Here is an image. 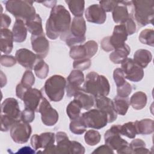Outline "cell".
<instances>
[{
	"label": "cell",
	"mask_w": 154,
	"mask_h": 154,
	"mask_svg": "<svg viewBox=\"0 0 154 154\" xmlns=\"http://www.w3.org/2000/svg\"><path fill=\"white\" fill-rule=\"evenodd\" d=\"M84 75L82 71L73 70L67 78L66 90L67 96L72 97L81 88L80 87L84 82Z\"/></svg>",
	"instance_id": "cell-13"
},
{
	"label": "cell",
	"mask_w": 154,
	"mask_h": 154,
	"mask_svg": "<svg viewBox=\"0 0 154 154\" xmlns=\"http://www.w3.org/2000/svg\"><path fill=\"white\" fill-rule=\"evenodd\" d=\"M135 125L137 134L149 135L153 132V120L150 119H144L140 121L136 120Z\"/></svg>",
	"instance_id": "cell-29"
},
{
	"label": "cell",
	"mask_w": 154,
	"mask_h": 154,
	"mask_svg": "<svg viewBox=\"0 0 154 154\" xmlns=\"http://www.w3.org/2000/svg\"><path fill=\"white\" fill-rule=\"evenodd\" d=\"M120 129V125H114L105 132V144L113 150H116L117 153H132L129 143L121 137Z\"/></svg>",
	"instance_id": "cell-6"
},
{
	"label": "cell",
	"mask_w": 154,
	"mask_h": 154,
	"mask_svg": "<svg viewBox=\"0 0 154 154\" xmlns=\"http://www.w3.org/2000/svg\"><path fill=\"white\" fill-rule=\"evenodd\" d=\"M130 47L126 43L122 47L115 49L109 54V60L114 64H121L130 54Z\"/></svg>",
	"instance_id": "cell-26"
},
{
	"label": "cell",
	"mask_w": 154,
	"mask_h": 154,
	"mask_svg": "<svg viewBox=\"0 0 154 154\" xmlns=\"http://www.w3.org/2000/svg\"><path fill=\"white\" fill-rule=\"evenodd\" d=\"M82 106L76 99L71 101L66 107V113L70 120H74L81 116Z\"/></svg>",
	"instance_id": "cell-33"
},
{
	"label": "cell",
	"mask_w": 154,
	"mask_h": 154,
	"mask_svg": "<svg viewBox=\"0 0 154 154\" xmlns=\"http://www.w3.org/2000/svg\"><path fill=\"white\" fill-rule=\"evenodd\" d=\"M32 132V128L28 123L21 120L17 121L10 129V136L13 140L19 144L26 143Z\"/></svg>",
	"instance_id": "cell-10"
},
{
	"label": "cell",
	"mask_w": 154,
	"mask_h": 154,
	"mask_svg": "<svg viewBox=\"0 0 154 154\" xmlns=\"http://www.w3.org/2000/svg\"><path fill=\"white\" fill-rule=\"evenodd\" d=\"M147 96L143 91H137L132 94L130 99L129 104L132 107L137 110L144 108L147 104Z\"/></svg>",
	"instance_id": "cell-30"
},
{
	"label": "cell",
	"mask_w": 154,
	"mask_h": 154,
	"mask_svg": "<svg viewBox=\"0 0 154 154\" xmlns=\"http://www.w3.org/2000/svg\"><path fill=\"white\" fill-rule=\"evenodd\" d=\"M85 17L89 22L103 24L106 20V14L99 4H93L85 10Z\"/></svg>",
	"instance_id": "cell-19"
},
{
	"label": "cell",
	"mask_w": 154,
	"mask_h": 154,
	"mask_svg": "<svg viewBox=\"0 0 154 154\" xmlns=\"http://www.w3.org/2000/svg\"><path fill=\"white\" fill-rule=\"evenodd\" d=\"M15 58L17 63L26 69L32 70L39 59L37 55L26 48H21L16 52Z\"/></svg>",
	"instance_id": "cell-15"
},
{
	"label": "cell",
	"mask_w": 154,
	"mask_h": 154,
	"mask_svg": "<svg viewBox=\"0 0 154 154\" xmlns=\"http://www.w3.org/2000/svg\"><path fill=\"white\" fill-rule=\"evenodd\" d=\"M82 89L95 97L100 96H107L110 91V85L105 76L91 72L86 75Z\"/></svg>",
	"instance_id": "cell-3"
},
{
	"label": "cell",
	"mask_w": 154,
	"mask_h": 154,
	"mask_svg": "<svg viewBox=\"0 0 154 154\" xmlns=\"http://www.w3.org/2000/svg\"><path fill=\"white\" fill-rule=\"evenodd\" d=\"M87 26L85 20L82 16L75 17L71 22L69 29L60 35L61 40L72 47L76 44L82 43L85 40Z\"/></svg>",
	"instance_id": "cell-4"
},
{
	"label": "cell",
	"mask_w": 154,
	"mask_h": 154,
	"mask_svg": "<svg viewBox=\"0 0 154 154\" xmlns=\"http://www.w3.org/2000/svg\"><path fill=\"white\" fill-rule=\"evenodd\" d=\"M34 2L21 0H10L4 2L6 10L13 14L16 19L23 20L25 23L34 19L36 15Z\"/></svg>",
	"instance_id": "cell-5"
},
{
	"label": "cell",
	"mask_w": 154,
	"mask_h": 154,
	"mask_svg": "<svg viewBox=\"0 0 154 154\" xmlns=\"http://www.w3.org/2000/svg\"><path fill=\"white\" fill-rule=\"evenodd\" d=\"M101 139L100 133L96 130L91 129L87 131L84 135V140L88 146H93L97 144Z\"/></svg>",
	"instance_id": "cell-39"
},
{
	"label": "cell",
	"mask_w": 154,
	"mask_h": 154,
	"mask_svg": "<svg viewBox=\"0 0 154 154\" xmlns=\"http://www.w3.org/2000/svg\"><path fill=\"white\" fill-rule=\"evenodd\" d=\"M118 3L119 1H99V5L105 12H111L113 11Z\"/></svg>",
	"instance_id": "cell-47"
},
{
	"label": "cell",
	"mask_w": 154,
	"mask_h": 154,
	"mask_svg": "<svg viewBox=\"0 0 154 154\" xmlns=\"http://www.w3.org/2000/svg\"><path fill=\"white\" fill-rule=\"evenodd\" d=\"M100 46L102 49L106 51V52H109L111 51H113V49L111 48V45H109V36L104 37L100 42Z\"/></svg>",
	"instance_id": "cell-53"
},
{
	"label": "cell",
	"mask_w": 154,
	"mask_h": 154,
	"mask_svg": "<svg viewBox=\"0 0 154 154\" xmlns=\"http://www.w3.org/2000/svg\"><path fill=\"white\" fill-rule=\"evenodd\" d=\"M71 24V16L67 10L61 5L53 7L46 23V34L49 38L55 40L66 32Z\"/></svg>",
	"instance_id": "cell-1"
},
{
	"label": "cell",
	"mask_w": 154,
	"mask_h": 154,
	"mask_svg": "<svg viewBox=\"0 0 154 154\" xmlns=\"http://www.w3.org/2000/svg\"><path fill=\"white\" fill-rule=\"evenodd\" d=\"M33 69L35 75L40 79L46 78L49 73V66L43 59L37 60Z\"/></svg>",
	"instance_id": "cell-36"
},
{
	"label": "cell",
	"mask_w": 154,
	"mask_h": 154,
	"mask_svg": "<svg viewBox=\"0 0 154 154\" xmlns=\"http://www.w3.org/2000/svg\"><path fill=\"white\" fill-rule=\"evenodd\" d=\"M31 42L32 49L38 58L43 59L47 56L49 50V43L45 37V34L38 35H31Z\"/></svg>",
	"instance_id": "cell-16"
},
{
	"label": "cell",
	"mask_w": 154,
	"mask_h": 154,
	"mask_svg": "<svg viewBox=\"0 0 154 154\" xmlns=\"http://www.w3.org/2000/svg\"><path fill=\"white\" fill-rule=\"evenodd\" d=\"M120 132L121 135L126 136L129 138H134L137 134L135 122H129L120 125Z\"/></svg>",
	"instance_id": "cell-37"
},
{
	"label": "cell",
	"mask_w": 154,
	"mask_h": 154,
	"mask_svg": "<svg viewBox=\"0 0 154 154\" xmlns=\"http://www.w3.org/2000/svg\"><path fill=\"white\" fill-rule=\"evenodd\" d=\"M152 60V53L146 49H140L134 54V61L135 63L141 67L146 68Z\"/></svg>",
	"instance_id": "cell-27"
},
{
	"label": "cell",
	"mask_w": 154,
	"mask_h": 154,
	"mask_svg": "<svg viewBox=\"0 0 154 154\" xmlns=\"http://www.w3.org/2000/svg\"><path fill=\"white\" fill-rule=\"evenodd\" d=\"M68 6L70 11L75 17L82 16L85 1L82 0H67L65 1Z\"/></svg>",
	"instance_id": "cell-31"
},
{
	"label": "cell",
	"mask_w": 154,
	"mask_h": 154,
	"mask_svg": "<svg viewBox=\"0 0 154 154\" xmlns=\"http://www.w3.org/2000/svg\"><path fill=\"white\" fill-rule=\"evenodd\" d=\"M17 153H34L35 151L34 150L32 149L30 147L25 146L20 148L18 152H16Z\"/></svg>",
	"instance_id": "cell-54"
},
{
	"label": "cell",
	"mask_w": 154,
	"mask_h": 154,
	"mask_svg": "<svg viewBox=\"0 0 154 154\" xmlns=\"http://www.w3.org/2000/svg\"><path fill=\"white\" fill-rule=\"evenodd\" d=\"M13 35L12 31L8 28L1 29V51L5 54H10L13 48Z\"/></svg>",
	"instance_id": "cell-23"
},
{
	"label": "cell",
	"mask_w": 154,
	"mask_h": 154,
	"mask_svg": "<svg viewBox=\"0 0 154 154\" xmlns=\"http://www.w3.org/2000/svg\"><path fill=\"white\" fill-rule=\"evenodd\" d=\"M96 108L105 111L108 116V123L113 122L117 117V113L114 108L113 100L106 96H100L95 97Z\"/></svg>",
	"instance_id": "cell-14"
},
{
	"label": "cell",
	"mask_w": 154,
	"mask_h": 154,
	"mask_svg": "<svg viewBox=\"0 0 154 154\" xmlns=\"http://www.w3.org/2000/svg\"><path fill=\"white\" fill-rule=\"evenodd\" d=\"M12 33L15 42L22 43L26 40L27 28L25 22L20 19H16L13 26Z\"/></svg>",
	"instance_id": "cell-24"
},
{
	"label": "cell",
	"mask_w": 154,
	"mask_h": 154,
	"mask_svg": "<svg viewBox=\"0 0 154 154\" xmlns=\"http://www.w3.org/2000/svg\"><path fill=\"white\" fill-rule=\"evenodd\" d=\"M113 78L117 87L122 86L126 82L124 73L121 68H117L114 70Z\"/></svg>",
	"instance_id": "cell-43"
},
{
	"label": "cell",
	"mask_w": 154,
	"mask_h": 154,
	"mask_svg": "<svg viewBox=\"0 0 154 154\" xmlns=\"http://www.w3.org/2000/svg\"><path fill=\"white\" fill-rule=\"evenodd\" d=\"M11 22V18L6 14H1V29L7 28Z\"/></svg>",
	"instance_id": "cell-52"
},
{
	"label": "cell",
	"mask_w": 154,
	"mask_h": 154,
	"mask_svg": "<svg viewBox=\"0 0 154 154\" xmlns=\"http://www.w3.org/2000/svg\"><path fill=\"white\" fill-rule=\"evenodd\" d=\"M74 99L78 100L82 106V108L88 110L95 103V97L84 91L82 88L75 94Z\"/></svg>",
	"instance_id": "cell-25"
},
{
	"label": "cell",
	"mask_w": 154,
	"mask_h": 154,
	"mask_svg": "<svg viewBox=\"0 0 154 154\" xmlns=\"http://www.w3.org/2000/svg\"><path fill=\"white\" fill-rule=\"evenodd\" d=\"M69 55L70 57L75 60L88 58L87 51L84 45H79L72 46L70 49Z\"/></svg>",
	"instance_id": "cell-34"
},
{
	"label": "cell",
	"mask_w": 154,
	"mask_h": 154,
	"mask_svg": "<svg viewBox=\"0 0 154 154\" xmlns=\"http://www.w3.org/2000/svg\"><path fill=\"white\" fill-rule=\"evenodd\" d=\"M37 112L41 114L42 121L46 126H54L58 120L57 111L52 107L49 101L44 97H43L40 102Z\"/></svg>",
	"instance_id": "cell-12"
},
{
	"label": "cell",
	"mask_w": 154,
	"mask_h": 154,
	"mask_svg": "<svg viewBox=\"0 0 154 154\" xmlns=\"http://www.w3.org/2000/svg\"><path fill=\"white\" fill-rule=\"evenodd\" d=\"M39 3H42L43 5L48 7V8H53L54 7L57 3V1H43V2H39Z\"/></svg>",
	"instance_id": "cell-55"
},
{
	"label": "cell",
	"mask_w": 154,
	"mask_h": 154,
	"mask_svg": "<svg viewBox=\"0 0 154 154\" xmlns=\"http://www.w3.org/2000/svg\"><path fill=\"white\" fill-rule=\"evenodd\" d=\"M34 112H35L34 111L31 109L25 108L21 112L20 120L24 122L28 123L32 122L35 118Z\"/></svg>",
	"instance_id": "cell-46"
},
{
	"label": "cell",
	"mask_w": 154,
	"mask_h": 154,
	"mask_svg": "<svg viewBox=\"0 0 154 154\" xmlns=\"http://www.w3.org/2000/svg\"><path fill=\"white\" fill-rule=\"evenodd\" d=\"M129 146L131 149L132 150V153H134L135 151H136L138 149L143 147H146V143L141 139L137 138V139L133 140L129 144Z\"/></svg>",
	"instance_id": "cell-50"
},
{
	"label": "cell",
	"mask_w": 154,
	"mask_h": 154,
	"mask_svg": "<svg viewBox=\"0 0 154 154\" xmlns=\"http://www.w3.org/2000/svg\"><path fill=\"white\" fill-rule=\"evenodd\" d=\"M132 2L128 1H119L117 5L112 11L113 20L118 24H123L131 16L129 13L127 6H131Z\"/></svg>",
	"instance_id": "cell-21"
},
{
	"label": "cell",
	"mask_w": 154,
	"mask_h": 154,
	"mask_svg": "<svg viewBox=\"0 0 154 154\" xmlns=\"http://www.w3.org/2000/svg\"><path fill=\"white\" fill-rule=\"evenodd\" d=\"M55 134L52 132H43L40 135L34 134L31 137V144L32 148L37 150L43 149L40 152L45 153H54L55 147L54 143Z\"/></svg>",
	"instance_id": "cell-8"
},
{
	"label": "cell",
	"mask_w": 154,
	"mask_h": 154,
	"mask_svg": "<svg viewBox=\"0 0 154 154\" xmlns=\"http://www.w3.org/2000/svg\"><path fill=\"white\" fill-rule=\"evenodd\" d=\"M18 120H15L6 116L1 114V131L7 132L10 130L12 126Z\"/></svg>",
	"instance_id": "cell-41"
},
{
	"label": "cell",
	"mask_w": 154,
	"mask_h": 154,
	"mask_svg": "<svg viewBox=\"0 0 154 154\" xmlns=\"http://www.w3.org/2000/svg\"><path fill=\"white\" fill-rule=\"evenodd\" d=\"M1 87H3L7 84V78L5 75L2 72H1Z\"/></svg>",
	"instance_id": "cell-57"
},
{
	"label": "cell",
	"mask_w": 154,
	"mask_h": 154,
	"mask_svg": "<svg viewBox=\"0 0 154 154\" xmlns=\"http://www.w3.org/2000/svg\"><path fill=\"white\" fill-rule=\"evenodd\" d=\"M139 41L144 45L150 46H154V31L153 29H145L142 30L138 37Z\"/></svg>",
	"instance_id": "cell-38"
},
{
	"label": "cell",
	"mask_w": 154,
	"mask_h": 154,
	"mask_svg": "<svg viewBox=\"0 0 154 154\" xmlns=\"http://www.w3.org/2000/svg\"><path fill=\"white\" fill-rule=\"evenodd\" d=\"M1 64L5 67H12L16 63V59L11 55H3L0 60Z\"/></svg>",
	"instance_id": "cell-48"
},
{
	"label": "cell",
	"mask_w": 154,
	"mask_h": 154,
	"mask_svg": "<svg viewBox=\"0 0 154 154\" xmlns=\"http://www.w3.org/2000/svg\"><path fill=\"white\" fill-rule=\"evenodd\" d=\"M42 98L43 96L41 91L31 87L27 89L25 92L22 100L23 101L25 108L37 112Z\"/></svg>",
	"instance_id": "cell-17"
},
{
	"label": "cell",
	"mask_w": 154,
	"mask_h": 154,
	"mask_svg": "<svg viewBox=\"0 0 154 154\" xmlns=\"http://www.w3.org/2000/svg\"><path fill=\"white\" fill-rule=\"evenodd\" d=\"M27 30L33 35L43 34L42 19L39 14H36L35 17L32 20L25 23Z\"/></svg>",
	"instance_id": "cell-28"
},
{
	"label": "cell",
	"mask_w": 154,
	"mask_h": 154,
	"mask_svg": "<svg viewBox=\"0 0 154 154\" xmlns=\"http://www.w3.org/2000/svg\"><path fill=\"white\" fill-rule=\"evenodd\" d=\"M92 153H114V151L108 145L104 144L98 147Z\"/></svg>",
	"instance_id": "cell-51"
},
{
	"label": "cell",
	"mask_w": 154,
	"mask_h": 154,
	"mask_svg": "<svg viewBox=\"0 0 154 154\" xmlns=\"http://www.w3.org/2000/svg\"><path fill=\"white\" fill-rule=\"evenodd\" d=\"M128 34L124 25H116L114 27L112 34L109 36V45L113 50L123 46L128 38Z\"/></svg>",
	"instance_id": "cell-20"
},
{
	"label": "cell",
	"mask_w": 154,
	"mask_h": 154,
	"mask_svg": "<svg viewBox=\"0 0 154 154\" xmlns=\"http://www.w3.org/2000/svg\"><path fill=\"white\" fill-rule=\"evenodd\" d=\"M86 48L88 58H90L93 57L97 52L98 50V45L94 40H88L84 44Z\"/></svg>",
	"instance_id": "cell-45"
},
{
	"label": "cell",
	"mask_w": 154,
	"mask_h": 154,
	"mask_svg": "<svg viewBox=\"0 0 154 154\" xmlns=\"http://www.w3.org/2000/svg\"><path fill=\"white\" fill-rule=\"evenodd\" d=\"M81 116L87 128L100 129L108 123L106 113L97 108L89 109Z\"/></svg>",
	"instance_id": "cell-9"
},
{
	"label": "cell",
	"mask_w": 154,
	"mask_h": 154,
	"mask_svg": "<svg viewBox=\"0 0 154 154\" xmlns=\"http://www.w3.org/2000/svg\"><path fill=\"white\" fill-rule=\"evenodd\" d=\"M121 66L125 79L137 82L143 78V69L135 63L133 59L127 58L121 63Z\"/></svg>",
	"instance_id": "cell-11"
},
{
	"label": "cell",
	"mask_w": 154,
	"mask_h": 154,
	"mask_svg": "<svg viewBox=\"0 0 154 154\" xmlns=\"http://www.w3.org/2000/svg\"><path fill=\"white\" fill-rule=\"evenodd\" d=\"M1 114L6 116L15 120H19L21 116L17 100L13 97L5 99L1 104Z\"/></svg>",
	"instance_id": "cell-18"
},
{
	"label": "cell",
	"mask_w": 154,
	"mask_h": 154,
	"mask_svg": "<svg viewBox=\"0 0 154 154\" xmlns=\"http://www.w3.org/2000/svg\"><path fill=\"white\" fill-rule=\"evenodd\" d=\"M87 128V127L85 125L81 116L74 120H72L69 125L70 131L72 133L77 135L82 134L86 131Z\"/></svg>",
	"instance_id": "cell-35"
},
{
	"label": "cell",
	"mask_w": 154,
	"mask_h": 154,
	"mask_svg": "<svg viewBox=\"0 0 154 154\" xmlns=\"http://www.w3.org/2000/svg\"><path fill=\"white\" fill-rule=\"evenodd\" d=\"M131 15L139 27L153 24L154 16L153 0L131 1Z\"/></svg>",
	"instance_id": "cell-2"
},
{
	"label": "cell",
	"mask_w": 154,
	"mask_h": 154,
	"mask_svg": "<svg viewBox=\"0 0 154 154\" xmlns=\"http://www.w3.org/2000/svg\"><path fill=\"white\" fill-rule=\"evenodd\" d=\"M150 151L148 149L146 148V147H143L138 149L136 151H135L134 153H149Z\"/></svg>",
	"instance_id": "cell-56"
},
{
	"label": "cell",
	"mask_w": 154,
	"mask_h": 154,
	"mask_svg": "<svg viewBox=\"0 0 154 154\" xmlns=\"http://www.w3.org/2000/svg\"><path fill=\"white\" fill-rule=\"evenodd\" d=\"M35 82V77L31 70H26L22 78L21 84L26 88H31Z\"/></svg>",
	"instance_id": "cell-40"
},
{
	"label": "cell",
	"mask_w": 154,
	"mask_h": 154,
	"mask_svg": "<svg viewBox=\"0 0 154 154\" xmlns=\"http://www.w3.org/2000/svg\"><path fill=\"white\" fill-rule=\"evenodd\" d=\"M113 103L117 114L124 116L126 114L129 106V102L127 97H122L117 96L114 97Z\"/></svg>",
	"instance_id": "cell-32"
},
{
	"label": "cell",
	"mask_w": 154,
	"mask_h": 154,
	"mask_svg": "<svg viewBox=\"0 0 154 154\" xmlns=\"http://www.w3.org/2000/svg\"><path fill=\"white\" fill-rule=\"evenodd\" d=\"M132 90L131 85L127 81L122 86L117 87V94L122 97H128Z\"/></svg>",
	"instance_id": "cell-44"
},
{
	"label": "cell",
	"mask_w": 154,
	"mask_h": 154,
	"mask_svg": "<svg viewBox=\"0 0 154 154\" xmlns=\"http://www.w3.org/2000/svg\"><path fill=\"white\" fill-rule=\"evenodd\" d=\"M123 25H125L128 35H132L136 32V23L131 17V15Z\"/></svg>",
	"instance_id": "cell-49"
},
{
	"label": "cell",
	"mask_w": 154,
	"mask_h": 154,
	"mask_svg": "<svg viewBox=\"0 0 154 154\" xmlns=\"http://www.w3.org/2000/svg\"><path fill=\"white\" fill-rule=\"evenodd\" d=\"M91 64V61L89 58H84L78 60H75L73 63V67L76 70L81 71L88 69Z\"/></svg>",
	"instance_id": "cell-42"
},
{
	"label": "cell",
	"mask_w": 154,
	"mask_h": 154,
	"mask_svg": "<svg viewBox=\"0 0 154 154\" xmlns=\"http://www.w3.org/2000/svg\"><path fill=\"white\" fill-rule=\"evenodd\" d=\"M57 146L55 148V153L72 154V141H70L69 137L64 132H58L55 134Z\"/></svg>",
	"instance_id": "cell-22"
},
{
	"label": "cell",
	"mask_w": 154,
	"mask_h": 154,
	"mask_svg": "<svg viewBox=\"0 0 154 154\" xmlns=\"http://www.w3.org/2000/svg\"><path fill=\"white\" fill-rule=\"evenodd\" d=\"M66 86V80L64 77L55 75L46 81L43 89L51 101L59 102L63 98Z\"/></svg>",
	"instance_id": "cell-7"
}]
</instances>
